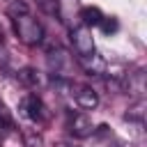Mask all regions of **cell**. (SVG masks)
I'll return each mask as SVG.
<instances>
[{
  "label": "cell",
  "mask_w": 147,
  "mask_h": 147,
  "mask_svg": "<svg viewBox=\"0 0 147 147\" xmlns=\"http://www.w3.org/2000/svg\"><path fill=\"white\" fill-rule=\"evenodd\" d=\"M67 129H69V133H71L74 138H90V136L94 133V126H92L90 117L83 115V113L69 115V117H67Z\"/></svg>",
  "instance_id": "5b68a950"
},
{
  "label": "cell",
  "mask_w": 147,
  "mask_h": 147,
  "mask_svg": "<svg viewBox=\"0 0 147 147\" xmlns=\"http://www.w3.org/2000/svg\"><path fill=\"white\" fill-rule=\"evenodd\" d=\"M78 62H80L90 74H96V76H99V74H103V71H106V62H103V57H101V55H96V53H94V55H90V57H78Z\"/></svg>",
  "instance_id": "52a82bcc"
},
{
  "label": "cell",
  "mask_w": 147,
  "mask_h": 147,
  "mask_svg": "<svg viewBox=\"0 0 147 147\" xmlns=\"http://www.w3.org/2000/svg\"><path fill=\"white\" fill-rule=\"evenodd\" d=\"M2 126H11V117H9L7 108L0 103V129H2Z\"/></svg>",
  "instance_id": "4fadbf2b"
},
{
  "label": "cell",
  "mask_w": 147,
  "mask_h": 147,
  "mask_svg": "<svg viewBox=\"0 0 147 147\" xmlns=\"http://www.w3.org/2000/svg\"><path fill=\"white\" fill-rule=\"evenodd\" d=\"M142 115H145V113H142V99H140V101H138V106H136V108H131L124 117H126V119H138V122H142Z\"/></svg>",
  "instance_id": "7c38bea8"
},
{
  "label": "cell",
  "mask_w": 147,
  "mask_h": 147,
  "mask_svg": "<svg viewBox=\"0 0 147 147\" xmlns=\"http://www.w3.org/2000/svg\"><path fill=\"white\" fill-rule=\"evenodd\" d=\"M69 39H71V46H74V51H76L78 57H90V55L96 53V48H94V37H92V30H90V28H85V25L74 28L71 34H69Z\"/></svg>",
  "instance_id": "3957f363"
},
{
  "label": "cell",
  "mask_w": 147,
  "mask_h": 147,
  "mask_svg": "<svg viewBox=\"0 0 147 147\" xmlns=\"http://www.w3.org/2000/svg\"><path fill=\"white\" fill-rule=\"evenodd\" d=\"M80 18H83V25L85 28H92V25H99L103 21V14H101L99 7H85L80 11Z\"/></svg>",
  "instance_id": "ba28073f"
},
{
  "label": "cell",
  "mask_w": 147,
  "mask_h": 147,
  "mask_svg": "<svg viewBox=\"0 0 147 147\" xmlns=\"http://www.w3.org/2000/svg\"><path fill=\"white\" fill-rule=\"evenodd\" d=\"M11 23H14V32L18 34V39L25 46H37V44L44 41V25L34 16L21 14V16H14Z\"/></svg>",
  "instance_id": "6da1fadb"
},
{
  "label": "cell",
  "mask_w": 147,
  "mask_h": 147,
  "mask_svg": "<svg viewBox=\"0 0 147 147\" xmlns=\"http://www.w3.org/2000/svg\"><path fill=\"white\" fill-rule=\"evenodd\" d=\"M126 90H129V94H133L136 99H142V94H145V74H142V71L129 74V78H126Z\"/></svg>",
  "instance_id": "8992f818"
},
{
  "label": "cell",
  "mask_w": 147,
  "mask_h": 147,
  "mask_svg": "<svg viewBox=\"0 0 147 147\" xmlns=\"http://www.w3.org/2000/svg\"><path fill=\"white\" fill-rule=\"evenodd\" d=\"M57 147H76V145H71V142H60Z\"/></svg>",
  "instance_id": "5bb4252c"
},
{
  "label": "cell",
  "mask_w": 147,
  "mask_h": 147,
  "mask_svg": "<svg viewBox=\"0 0 147 147\" xmlns=\"http://www.w3.org/2000/svg\"><path fill=\"white\" fill-rule=\"evenodd\" d=\"M99 28H101L106 34H110V32H115L119 25H117V21H115V18H110V16H103V21L99 23Z\"/></svg>",
  "instance_id": "8fae6325"
},
{
  "label": "cell",
  "mask_w": 147,
  "mask_h": 147,
  "mask_svg": "<svg viewBox=\"0 0 147 147\" xmlns=\"http://www.w3.org/2000/svg\"><path fill=\"white\" fill-rule=\"evenodd\" d=\"M21 113L32 119V122H44L46 117V108H44V101L37 96V94H25L21 99Z\"/></svg>",
  "instance_id": "277c9868"
},
{
  "label": "cell",
  "mask_w": 147,
  "mask_h": 147,
  "mask_svg": "<svg viewBox=\"0 0 147 147\" xmlns=\"http://www.w3.org/2000/svg\"><path fill=\"white\" fill-rule=\"evenodd\" d=\"M7 14L14 18V16H21V14H28V7L23 2H18V0H9L7 2Z\"/></svg>",
  "instance_id": "30bf717a"
},
{
  "label": "cell",
  "mask_w": 147,
  "mask_h": 147,
  "mask_svg": "<svg viewBox=\"0 0 147 147\" xmlns=\"http://www.w3.org/2000/svg\"><path fill=\"white\" fill-rule=\"evenodd\" d=\"M67 87H69V94H71V99L76 101V106L78 108H83V110H94L96 106H99V94L90 87V85H85V83H67Z\"/></svg>",
  "instance_id": "7a4b0ae2"
},
{
  "label": "cell",
  "mask_w": 147,
  "mask_h": 147,
  "mask_svg": "<svg viewBox=\"0 0 147 147\" xmlns=\"http://www.w3.org/2000/svg\"><path fill=\"white\" fill-rule=\"evenodd\" d=\"M34 2H37V7H39L44 14L57 16V0H34Z\"/></svg>",
  "instance_id": "9c48e42d"
}]
</instances>
